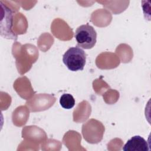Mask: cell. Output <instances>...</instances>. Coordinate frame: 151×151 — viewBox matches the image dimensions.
I'll return each instance as SVG.
<instances>
[{
	"mask_svg": "<svg viewBox=\"0 0 151 151\" xmlns=\"http://www.w3.org/2000/svg\"><path fill=\"white\" fill-rule=\"evenodd\" d=\"M74 37L78 46L84 49L92 48L97 41L96 30L88 24L79 26L76 30Z\"/></svg>",
	"mask_w": 151,
	"mask_h": 151,
	"instance_id": "obj_2",
	"label": "cell"
},
{
	"mask_svg": "<svg viewBox=\"0 0 151 151\" xmlns=\"http://www.w3.org/2000/svg\"><path fill=\"white\" fill-rule=\"evenodd\" d=\"M1 19V35L7 39L16 40L17 35L12 29L13 12L7 6L0 1Z\"/></svg>",
	"mask_w": 151,
	"mask_h": 151,
	"instance_id": "obj_4",
	"label": "cell"
},
{
	"mask_svg": "<svg viewBox=\"0 0 151 151\" xmlns=\"http://www.w3.org/2000/svg\"><path fill=\"white\" fill-rule=\"evenodd\" d=\"M104 127L102 123L95 119H91L82 126V134L84 139L90 143H97L102 139Z\"/></svg>",
	"mask_w": 151,
	"mask_h": 151,
	"instance_id": "obj_3",
	"label": "cell"
},
{
	"mask_svg": "<svg viewBox=\"0 0 151 151\" xmlns=\"http://www.w3.org/2000/svg\"><path fill=\"white\" fill-rule=\"evenodd\" d=\"M123 151H149L147 141L140 136H134L127 140L123 147Z\"/></svg>",
	"mask_w": 151,
	"mask_h": 151,
	"instance_id": "obj_5",
	"label": "cell"
},
{
	"mask_svg": "<svg viewBox=\"0 0 151 151\" xmlns=\"http://www.w3.org/2000/svg\"><path fill=\"white\" fill-rule=\"evenodd\" d=\"M63 61L68 70L72 71L83 70L86 61L84 51L78 47L68 48L63 57Z\"/></svg>",
	"mask_w": 151,
	"mask_h": 151,
	"instance_id": "obj_1",
	"label": "cell"
},
{
	"mask_svg": "<svg viewBox=\"0 0 151 151\" xmlns=\"http://www.w3.org/2000/svg\"><path fill=\"white\" fill-rule=\"evenodd\" d=\"M60 104L65 109H71L75 105V99L71 94L64 93L60 97Z\"/></svg>",
	"mask_w": 151,
	"mask_h": 151,
	"instance_id": "obj_6",
	"label": "cell"
}]
</instances>
